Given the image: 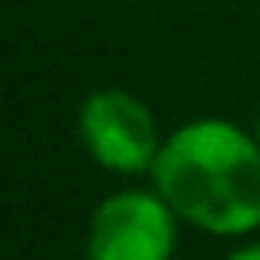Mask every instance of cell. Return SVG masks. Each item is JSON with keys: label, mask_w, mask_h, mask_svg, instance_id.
Wrapping results in <instances>:
<instances>
[{"label": "cell", "mask_w": 260, "mask_h": 260, "mask_svg": "<svg viewBox=\"0 0 260 260\" xmlns=\"http://www.w3.org/2000/svg\"><path fill=\"white\" fill-rule=\"evenodd\" d=\"M172 249L176 211L157 191H119L92 214L84 260H172Z\"/></svg>", "instance_id": "7a4b0ae2"}, {"label": "cell", "mask_w": 260, "mask_h": 260, "mask_svg": "<svg viewBox=\"0 0 260 260\" xmlns=\"http://www.w3.org/2000/svg\"><path fill=\"white\" fill-rule=\"evenodd\" d=\"M226 260H260V241H252V245H241V249H234Z\"/></svg>", "instance_id": "277c9868"}, {"label": "cell", "mask_w": 260, "mask_h": 260, "mask_svg": "<svg viewBox=\"0 0 260 260\" xmlns=\"http://www.w3.org/2000/svg\"><path fill=\"white\" fill-rule=\"evenodd\" d=\"M157 195L176 218L218 237L260 226V142L222 119H199L161 142L153 161Z\"/></svg>", "instance_id": "6da1fadb"}, {"label": "cell", "mask_w": 260, "mask_h": 260, "mask_svg": "<svg viewBox=\"0 0 260 260\" xmlns=\"http://www.w3.org/2000/svg\"><path fill=\"white\" fill-rule=\"evenodd\" d=\"M81 142L104 169L111 172H146L161 153L157 122L142 100L130 92H96L81 107Z\"/></svg>", "instance_id": "3957f363"}, {"label": "cell", "mask_w": 260, "mask_h": 260, "mask_svg": "<svg viewBox=\"0 0 260 260\" xmlns=\"http://www.w3.org/2000/svg\"><path fill=\"white\" fill-rule=\"evenodd\" d=\"M256 142H260V122H256Z\"/></svg>", "instance_id": "5b68a950"}]
</instances>
